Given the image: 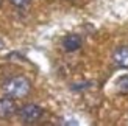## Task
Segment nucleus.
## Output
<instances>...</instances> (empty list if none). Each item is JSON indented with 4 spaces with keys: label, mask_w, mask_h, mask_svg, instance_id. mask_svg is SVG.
I'll use <instances>...</instances> for the list:
<instances>
[{
    "label": "nucleus",
    "mask_w": 128,
    "mask_h": 126,
    "mask_svg": "<svg viewBox=\"0 0 128 126\" xmlns=\"http://www.w3.org/2000/svg\"><path fill=\"white\" fill-rule=\"evenodd\" d=\"M2 89L5 92V95H8L11 98H24V97H27L31 90V81L27 76L16 75V76H11L8 79H5Z\"/></svg>",
    "instance_id": "nucleus-1"
},
{
    "label": "nucleus",
    "mask_w": 128,
    "mask_h": 126,
    "mask_svg": "<svg viewBox=\"0 0 128 126\" xmlns=\"http://www.w3.org/2000/svg\"><path fill=\"white\" fill-rule=\"evenodd\" d=\"M42 115H44V109L39 104H34V103H28L19 109V117L25 125H33L36 122H39Z\"/></svg>",
    "instance_id": "nucleus-2"
},
{
    "label": "nucleus",
    "mask_w": 128,
    "mask_h": 126,
    "mask_svg": "<svg viewBox=\"0 0 128 126\" xmlns=\"http://www.w3.org/2000/svg\"><path fill=\"white\" fill-rule=\"evenodd\" d=\"M16 112H17V106L14 103V98H11L8 95L0 98V118H3V120L11 118Z\"/></svg>",
    "instance_id": "nucleus-3"
},
{
    "label": "nucleus",
    "mask_w": 128,
    "mask_h": 126,
    "mask_svg": "<svg viewBox=\"0 0 128 126\" xmlns=\"http://www.w3.org/2000/svg\"><path fill=\"white\" fill-rule=\"evenodd\" d=\"M83 45V39L80 34H67L64 36L62 39V47L66 52H76V50H80Z\"/></svg>",
    "instance_id": "nucleus-4"
},
{
    "label": "nucleus",
    "mask_w": 128,
    "mask_h": 126,
    "mask_svg": "<svg viewBox=\"0 0 128 126\" xmlns=\"http://www.w3.org/2000/svg\"><path fill=\"white\" fill-rule=\"evenodd\" d=\"M112 61L117 67L128 68V45H122L116 48V52L112 53Z\"/></svg>",
    "instance_id": "nucleus-5"
},
{
    "label": "nucleus",
    "mask_w": 128,
    "mask_h": 126,
    "mask_svg": "<svg viewBox=\"0 0 128 126\" xmlns=\"http://www.w3.org/2000/svg\"><path fill=\"white\" fill-rule=\"evenodd\" d=\"M117 89L122 92V93H128V75H125V76L119 78L117 81Z\"/></svg>",
    "instance_id": "nucleus-6"
},
{
    "label": "nucleus",
    "mask_w": 128,
    "mask_h": 126,
    "mask_svg": "<svg viewBox=\"0 0 128 126\" xmlns=\"http://www.w3.org/2000/svg\"><path fill=\"white\" fill-rule=\"evenodd\" d=\"M10 2H11L12 6H16V8L25 9V8H28V6H30V2H31V0H10Z\"/></svg>",
    "instance_id": "nucleus-7"
},
{
    "label": "nucleus",
    "mask_w": 128,
    "mask_h": 126,
    "mask_svg": "<svg viewBox=\"0 0 128 126\" xmlns=\"http://www.w3.org/2000/svg\"><path fill=\"white\" fill-rule=\"evenodd\" d=\"M5 48V42L2 41V39H0V52H2V50Z\"/></svg>",
    "instance_id": "nucleus-8"
},
{
    "label": "nucleus",
    "mask_w": 128,
    "mask_h": 126,
    "mask_svg": "<svg viewBox=\"0 0 128 126\" xmlns=\"http://www.w3.org/2000/svg\"><path fill=\"white\" fill-rule=\"evenodd\" d=\"M0 6H2V0H0Z\"/></svg>",
    "instance_id": "nucleus-9"
}]
</instances>
